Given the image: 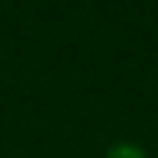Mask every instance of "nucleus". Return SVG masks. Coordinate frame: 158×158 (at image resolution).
I'll return each instance as SVG.
<instances>
[{
	"label": "nucleus",
	"mask_w": 158,
	"mask_h": 158,
	"mask_svg": "<svg viewBox=\"0 0 158 158\" xmlns=\"http://www.w3.org/2000/svg\"><path fill=\"white\" fill-rule=\"evenodd\" d=\"M103 158H148V152L139 145V142L123 139V142H113V145L103 152Z\"/></svg>",
	"instance_id": "nucleus-1"
}]
</instances>
